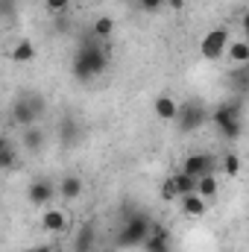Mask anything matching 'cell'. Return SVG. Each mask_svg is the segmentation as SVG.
I'll return each mask as SVG.
<instances>
[{
    "label": "cell",
    "instance_id": "4dcf8cb0",
    "mask_svg": "<svg viewBox=\"0 0 249 252\" xmlns=\"http://www.w3.org/2000/svg\"><path fill=\"white\" fill-rule=\"evenodd\" d=\"M24 252H35V250H24Z\"/></svg>",
    "mask_w": 249,
    "mask_h": 252
},
{
    "label": "cell",
    "instance_id": "9a60e30c",
    "mask_svg": "<svg viewBox=\"0 0 249 252\" xmlns=\"http://www.w3.org/2000/svg\"><path fill=\"white\" fill-rule=\"evenodd\" d=\"M82 188H85V185H82V179H79V176H64L56 193H59L62 199H70V202H73V199H79V196H82Z\"/></svg>",
    "mask_w": 249,
    "mask_h": 252
},
{
    "label": "cell",
    "instance_id": "e0dca14e",
    "mask_svg": "<svg viewBox=\"0 0 249 252\" xmlns=\"http://www.w3.org/2000/svg\"><path fill=\"white\" fill-rule=\"evenodd\" d=\"M170 185H173V190H176V196H185V193H193L196 179L179 170V173H173V176H170Z\"/></svg>",
    "mask_w": 249,
    "mask_h": 252
},
{
    "label": "cell",
    "instance_id": "603a6c76",
    "mask_svg": "<svg viewBox=\"0 0 249 252\" xmlns=\"http://www.w3.org/2000/svg\"><path fill=\"white\" fill-rule=\"evenodd\" d=\"M223 167H226V176H238V173H241V158H238V153H226Z\"/></svg>",
    "mask_w": 249,
    "mask_h": 252
},
{
    "label": "cell",
    "instance_id": "cb8c5ba5",
    "mask_svg": "<svg viewBox=\"0 0 249 252\" xmlns=\"http://www.w3.org/2000/svg\"><path fill=\"white\" fill-rule=\"evenodd\" d=\"M15 164H18V153H15L12 147L0 150V170H6V167H15Z\"/></svg>",
    "mask_w": 249,
    "mask_h": 252
},
{
    "label": "cell",
    "instance_id": "d6986e66",
    "mask_svg": "<svg viewBox=\"0 0 249 252\" xmlns=\"http://www.w3.org/2000/svg\"><path fill=\"white\" fill-rule=\"evenodd\" d=\"M24 147H27L30 153H38V150L44 147V132H41L38 126H27V129H24Z\"/></svg>",
    "mask_w": 249,
    "mask_h": 252
},
{
    "label": "cell",
    "instance_id": "ac0fdd59",
    "mask_svg": "<svg viewBox=\"0 0 249 252\" xmlns=\"http://www.w3.org/2000/svg\"><path fill=\"white\" fill-rule=\"evenodd\" d=\"M226 56H229L235 64H249V44L247 41H229Z\"/></svg>",
    "mask_w": 249,
    "mask_h": 252
},
{
    "label": "cell",
    "instance_id": "d4e9b609",
    "mask_svg": "<svg viewBox=\"0 0 249 252\" xmlns=\"http://www.w3.org/2000/svg\"><path fill=\"white\" fill-rule=\"evenodd\" d=\"M47 9H50V15H64L70 9V0H47Z\"/></svg>",
    "mask_w": 249,
    "mask_h": 252
},
{
    "label": "cell",
    "instance_id": "5b68a950",
    "mask_svg": "<svg viewBox=\"0 0 249 252\" xmlns=\"http://www.w3.org/2000/svg\"><path fill=\"white\" fill-rule=\"evenodd\" d=\"M173 121L179 124V132L190 135V132H196L199 126L208 121V109H205L199 100H187V103H182V106L176 109V118H173Z\"/></svg>",
    "mask_w": 249,
    "mask_h": 252
},
{
    "label": "cell",
    "instance_id": "7c38bea8",
    "mask_svg": "<svg viewBox=\"0 0 249 252\" xmlns=\"http://www.w3.org/2000/svg\"><path fill=\"white\" fill-rule=\"evenodd\" d=\"M179 202H182V214H187V217H205V211H208V202L199 193H185V196H179Z\"/></svg>",
    "mask_w": 249,
    "mask_h": 252
},
{
    "label": "cell",
    "instance_id": "f546056e",
    "mask_svg": "<svg viewBox=\"0 0 249 252\" xmlns=\"http://www.w3.org/2000/svg\"><path fill=\"white\" fill-rule=\"evenodd\" d=\"M6 147H9V141H6V138L0 135V150H6Z\"/></svg>",
    "mask_w": 249,
    "mask_h": 252
},
{
    "label": "cell",
    "instance_id": "8fae6325",
    "mask_svg": "<svg viewBox=\"0 0 249 252\" xmlns=\"http://www.w3.org/2000/svg\"><path fill=\"white\" fill-rule=\"evenodd\" d=\"M41 226L47 232H53V235H62L64 229H67V214H64L62 208H47L41 214Z\"/></svg>",
    "mask_w": 249,
    "mask_h": 252
},
{
    "label": "cell",
    "instance_id": "4316f807",
    "mask_svg": "<svg viewBox=\"0 0 249 252\" xmlns=\"http://www.w3.org/2000/svg\"><path fill=\"white\" fill-rule=\"evenodd\" d=\"M138 6H141L144 12H158V9L164 6V0H138Z\"/></svg>",
    "mask_w": 249,
    "mask_h": 252
},
{
    "label": "cell",
    "instance_id": "83f0119b",
    "mask_svg": "<svg viewBox=\"0 0 249 252\" xmlns=\"http://www.w3.org/2000/svg\"><path fill=\"white\" fill-rule=\"evenodd\" d=\"M161 199H164V202H173V199H179V196H176V190H173V185H170V179L161 185Z\"/></svg>",
    "mask_w": 249,
    "mask_h": 252
},
{
    "label": "cell",
    "instance_id": "44dd1931",
    "mask_svg": "<svg viewBox=\"0 0 249 252\" xmlns=\"http://www.w3.org/2000/svg\"><path fill=\"white\" fill-rule=\"evenodd\" d=\"M193 193H199L202 199H211V196L217 193V179H214V173H211V176H199V179H196V188H193Z\"/></svg>",
    "mask_w": 249,
    "mask_h": 252
},
{
    "label": "cell",
    "instance_id": "5bb4252c",
    "mask_svg": "<svg viewBox=\"0 0 249 252\" xmlns=\"http://www.w3.org/2000/svg\"><path fill=\"white\" fill-rule=\"evenodd\" d=\"M153 109H156V118H161V121H173V118H176V109H179V103H176L173 97L161 94V97H156Z\"/></svg>",
    "mask_w": 249,
    "mask_h": 252
},
{
    "label": "cell",
    "instance_id": "f1b7e54d",
    "mask_svg": "<svg viewBox=\"0 0 249 252\" xmlns=\"http://www.w3.org/2000/svg\"><path fill=\"white\" fill-rule=\"evenodd\" d=\"M35 252H56L53 247H35Z\"/></svg>",
    "mask_w": 249,
    "mask_h": 252
},
{
    "label": "cell",
    "instance_id": "9c48e42d",
    "mask_svg": "<svg viewBox=\"0 0 249 252\" xmlns=\"http://www.w3.org/2000/svg\"><path fill=\"white\" fill-rule=\"evenodd\" d=\"M53 196H56V188H53V182H47V179H35V182L27 188V199H30L32 205H50Z\"/></svg>",
    "mask_w": 249,
    "mask_h": 252
},
{
    "label": "cell",
    "instance_id": "ba28073f",
    "mask_svg": "<svg viewBox=\"0 0 249 252\" xmlns=\"http://www.w3.org/2000/svg\"><path fill=\"white\" fill-rule=\"evenodd\" d=\"M141 247H144V252H173V241H170V232L161 223H153L150 235Z\"/></svg>",
    "mask_w": 249,
    "mask_h": 252
},
{
    "label": "cell",
    "instance_id": "6da1fadb",
    "mask_svg": "<svg viewBox=\"0 0 249 252\" xmlns=\"http://www.w3.org/2000/svg\"><path fill=\"white\" fill-rule=\"evenodd\" d=\"M106 67H109V47H103V44L79 47L76 56H73V64H70V70L79 82H88V79L100 76Z\"/></svg>",
    "mask_w": 249,
    "mask_h": 252
},
{
    "label": "cell",
    "instance_id": "7402d4cb",
    "mask_svg": "<svg viewBox=\"0 0 249 252\" xmlns=\"http://www.w3.org/2000/svg\"><path fill=\"white\" fill-rule=\"evenodd\" d=\"M232 79H235V88L241 94L249 91V64H238V70H232Z\"/></svg>",
    "mask_w": 249,
    "mask_h": 252
},
{
    "label": "cell",
    "instance_id": "277c9868",
    "mask_svg": "<svg viewBox=\"0 0 249 252\" xmlns=\"http://www.w3.org/2000/svg\"><path fill=\"white\" fill-rule=\"evenodd\" d=\"M44 97H38V94H27V97H18L15 103H12V124L15 126H35V121L44 115Z\"/></svg>",
    "mask_w": 249,
    "mask_h": 252
},
{
    "label": "cell",
    "instance_id": "52a82bcc",
    "mask_svg": "<svg viewBox=\"0 0 249 252\" xmlns=\"http://www.w3.org/2000/svg\"><path fill=\"white\" fill-rule=\"evenodd\" d=\"M214 170H217V161H214L211 153H190V156L185 158V164H182V173L193 176V179H199V176H211Z\"/></svg>",
    "mask_w": 249,
    "mask_h": 252
},
{
    "label": "cell",
    "instance_id": "ffe728a7",
    "mask_svg": "<svg viewBox=\"0 0 249 252\" xmlns=\"http://www.w3.org/2000/svg\"><path fill=\"white\" fill-rule=\"evenodd\" d=\"M91 32H94V35H97L100 41H109V38H112V32H115V21H112L109 15H100V18L94 21Z\"/></svg>",
    "mask_w": 249,
    "mask_h": 252
},
{
    "label": "cell",
    "instance_id": "484cf974",
    "mask_svg": "<svg viewBox=\"0 0 249 252\" xmlns=\"http://www.w3.org/2000/svg\"><path fill=\"white\" fill-rule=\"evenodd\" d=\"M18 9V0H0V18H12Z\"/></svg>",
    "mask_w": 249,
    "mask_h": 252
},
{
    "label": "cell",
    "instance_id": "30bf717a",
    "mask_svg": "<svg viewBox=\"0 0 249 252\" xmlns=\"http://www.w3.org/2000/svg\"><path fill=\"white\" fill-rule=\"evenodd\" d=\"M94 244H97V226L88 220L79 226L76 232V241H73V252H94Z\"/></svg>",
    "mask_w": 249,
    "mask_h": 252
},
{
    "label": "cell",
    "instance_id": "4fadbf2b",
    "mask_svg": "<svg viewBox=\"0 0 249 252\" xmlns=\"http://www.w3.org/2000/svg\"><path fill=\"white\" fill-rule=\"evenodd\" d=\"M79 135H82V129H79V124L73 118H62L59 121V141H62V147H73L79 141Z\"/></svg>",
    "mask_w": 249,
    "mask_h": 252
},
{
    "label": "cell",
    "instance_id": "2e32d148",
    "mask_svg": "<svg viewBox=\"0 0 249 252\" xmlns=\"http://www.w3.org/2000/svg\"><path fill=\"white\" fill-rule=\"evenodd\" d=\"M38 53H35V44L30 41V38H21L15 47H12V62H18V64H27V62H32Z\"/></svg>",
    "mask_w": 249,
    "mask_h": 252
},
{
    "label": "cell",
    "instance_id": "3957f363",
    "mask_svg": "<svg viewBox=\"0 0 249 252\" xmlns=\"http://www.w3.org/2000/svg\"><path fill=\"white\" fill-rule=\"evenodd\" d=\"M241 115H244V106H241L238 100H232V103H220L208 118L214 121V126L220 129V135H223L226 141H235V138H241V132H244Z\"/></svg>",
    "mask_w": 249,
    "mask_h": 252
},
{
    "label": "cell",
    "instance_id": "7a4b0ae2",
    "mask_svg": "<svg viewBox=\"0 0 249 252\" xmlns=\"http://www.w3.org/2000/svg\"><path fill=\"white\" fill-rule=\"evenodd\" d=\"M150 226H153V217H150L147 211H132V214L124 220V226H121L115 244H118L121 250L141 247V244L147 241V235H150Z\"/></svg>",
    "mask_w": 249,
    "mask_h": 252
},
{
    "label": "cell",
    "instance_id": "8992f818",
    "mask_svg": "<svg viewBox=\"0 0 249 252\" xmlns=\"http://www.w3.org/2000/svg\"><path fill=\"white\" fill-rule=\"evenodd\" d=\"M229 27H214L205 38H202V44H199V53H202V59H208V62H214V59H220L223 53H226V47H229Z\"/></svg>",
    "mask_w": 249,
    "mask_h": 252
}]
</instances>
